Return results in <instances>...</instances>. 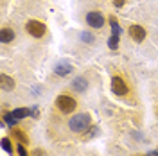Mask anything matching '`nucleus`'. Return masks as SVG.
<instances>
[{
  "mask_svg": "<svg viewBox=\"0 0 158 156\" xmlns=\"http://www.w3.org/2000/svg\"><path fill=\"white\" fill-rule=\"evenodd\" d=\"M92 124V117L88 113H77L69 120V127L74 133H85Z\"/></svg>",
  "mask_w": 158,
  "mask_h": 156,
  "instance_id": "f257e3e1",
  "label": "nucleus"
},
{
  "mask_svg": "<svg viewBox=\"0 0 158 156\" xmlns=\"http://www.w3.org/2000/svg\"><path fill=\"white\" fill-rule=\"evenodd\" d=\"M77 106V102H76V99L70 97V95H58L56 97V108H58L61 113H72L74 109Z\"/></svg>",
  "mask_w": 158,
  "mask_h": 156,
  "instance_id": "f03ea898",
  "label": "nucleus"
},
{
  "mask_svg": "<svg viewBox=\"0 0 158 156\" xmlns=\"http://www.w3.org/2000/svg\"><path fill=\"white\" fill-rule=\"evenodd\" d=\"M25 31L29 32L32 38H43L45 32H47V27H45V23H41L38 20H29L25 23Z\"/></svg>",
  "mask_w": 158,
  "mask_h": 156,
  "instance_id": "7ed1b4c3",
  "label": "nucleus"
},
{
  "mask_svg": "<svg viewBox=\"0 0 158 156\" xmlns=\"http://www.w3.org/2000/svg\"><path fill=\"white\" fill-rule=\"evenodd\" d=\"M111 92L115 93V95H126L128 93V84L124 83V79L115 76V77H111Z\"/></svg>",
  "mask_w": 158,
  "mask_h": 156,
  "instance_id": "20e7f679",
  "label": "nucleus"
},
{
  "mask_svg": "<svg viewBox=\"0 0 158 156\" xmlns=\"http://www.w3.org/2000/svg\"><path fill=\"white\" fill-rule=\"evenodd\" d=\"M86 23H88L90 27H94V29H101L104 25V16L99 11H90L88 14H86Z\"/></svg>",
  "mask_w": 158,
  "mask_h": 156,
  "instance_id": "39448f33",
  "label": "nucleus"
},
{
  "mask_svg": "<svg viewBox=\"0 0 158 156\" xmlns=\"http://www.w3.org/2000/svg\"><path fill=\"white\" fill-rule=\"evenodd\" d=\"M128 32H129V36H131V39L137 41V43H142L146 39V29L142 25H137V23L135 25H129Z\"/></svg>",
  "mask_w": 158,
  "mask_h": 156,
  "instance_id": "423d86ee",
  "label": "nucleus"
},
{
  "mask_svg": "<svg viewBox=\"0 0 158 156\" xmlns=\"http://www.w3.org/2000/svg\"><path fill=\"white\" fill-rule=\"evenodd\" d=\"M0 86H2L4 92H11V90H15L16 83H15V79L9 77L7 74H0Z\"/></svg>",
  "mask_w": 158,
  "mask_h": 156,
  "instance_id": "0eeeda50",
  "label": "nucleus"
},
{
  "mask_svg": "<svg viewBox=\"0 0 158 156\" xmlns=\"http://www.w3.org/2000/svg\"><path fill=\"white\" fill-rule=\"evenodd\" d=\"M54 72L58 76H67V74L72 72V65H70L69 61H59V63H56V67H54Z\"/></svg>",
  "mask_w": 158,
  "mask_h": 156,
  "instance_id": "6e6552de",
  "label": "nucleus"
},
{
  "mask_svg": "<svg viewBox=\"0 0 158 156\" xmlns=\"http://www.w3.org/2000/svg\"><path fill=\"white\" fill-rule=\"evenodd\" d=\"M15 39V31L9 29V27H4V29L0 31V41L2 43H11Z\"/></svg>",
  "mask_w": 158,
  "mask_h": 156,
  "instance_id": "1a4fd4ad",
  "label": "nucleus"
},
{
  "mask_svg": "<svg viewBox=\"0 0 158 156\" xmlns=\"http://www.w3.org/2000/svg\"><path fill=\"white\" fill-rule=\"evenodd\" d=\"M11 133H13V138H15L18 144H22V146L29 144V138H27V135H25L22 129H11Z\"/></svg>",
  "mask_w": 158,
  "mask_h": 156,
  "instance_id": "9d476101",
  "label": "nucleus"
},
{
  "mask_svg": "<svg viewBox=\"0 0 158 156\" xmlns=\"http://www.w3.org/2000/svg\"><path fill=\"white\" fill-rule=\"evenodd\" d=\"M72 86H74V90H77V92H85L86 86H88V81L85 77H77V79H74Z\"/></svg>",
  "mask_w": 158,
  "mask_h": 156,
  "instance_id": "9b49d317",
  "label": "nucleus"
},
{
  "mask_svg": "<svg viewBox=\"0 0 158 156\" xmlns=\"http://www.w3.org/2000/svg\"><path fill=\"white\" fill-rule=\"evenodd\" d=\"M11 113L16 118H23V117H27V115H31V109H27V108H16V109H13Z\"/></svg>",
  "mask_w": 158,
  "mask_h": 156,
  "instance_id": "f8f14e48",
  "label": "nucleus"
},
{
  "mask_svg": "<svg viewBox=\"0 0 158 156\" xmlns=\"http://www.w3.org/2000/svg\"><path fill=\"white\" fill-rule=\"evenodd\" d=\"M16 120H18V118L15 117V115H13V113H4V124H7V126H16Z\"/></svg>",
  "mask_w": 158,
  "mask_h": 156,
  "instance_id": "ddd939ff",
  "label": "nucleus"
},
{
  "mask_svg": "<svg viewBox=\"0 0 158 156\" xmlns=\"http://www.w3.org/2000/svg\"><path fill=\"white\" fill-rule=\"evenodd\" d=\"M2 147H4V151H6V153H9V154L13 156V146H11V140L7 137L2 138Z\"/></svg>",
  "mask_w": 158,
  "mask_h": 156,
  "instance_id": "4468645a",
  "label": "nucleus"
},
{
  "mask_svg": "<svg viewBox=\"0 0 158 156\" xmlns=\"http://www.w3.org/2000/svg\"><path fill=\"white\" fill-rule=\"evenodd\" d=\"M108 47L110 49H117L118 47V34H111V36H110V39H108Z\"/></svg>",
  "mask_w": 158,
  "mask_h": 156,
  "instance_id": "2eb2a0df",
  "label": "nucleus"
},
{
  "mask_svg": "<svg viewBox=\"0 0 158 156\" xmlns=\"http://www.w3.org/2000/svg\"><path fill=\"white\" fill-rule=\"evenodd\" d=\"M110 25H111V29H113V34H120V27H118L117 18H115V16L110 18Z\"/></svg>",
  "mask_w": 158,
  "mask_h": 156,
  "instance_id": "dca6fc26",
  "label": "nucleus"
},
{
  "mask_svg": "<svg viewBox=\"0 0 158 156\" xmlns=\"http://www.w3.org/2000/svg\"><path fill=\"white\" fill-rule=\"evenodd\" d=\"M81 39L83 41H86V43H94V34H90V32H81Z\"/></svg>",
  "mask_w": 158,
  "mask_h": 156,
  "instance_id": "f3484780",
  "label": "nucleus"
},
{
  "mask_svg": "<svg viewBox=\"0 0 158 156\" xmlns=\"http://www.w3.org/2000/svg\"><path fill=\"white\" fill-rule=\"evenodd\" d=\"M16 153H18V156H31L27 151H25V146H22V144H18V147H16Z\"/></svg>",
  "mask_w": 158,
  "mask_h": 156,
  "instance_id": "a211bd4d",
  "label": "nucleus"
},
{
  "mask_svg": "<svg viewBox=\"0 0 158 156\" xmlns=\"http://www.w3.org/2000/svg\"><path fill=\"white\" fill-rule=\"evenodd\" d=\"M113 4H115L117 7H122V6L126 4V0H113Z\"/></svg>",
  "mask_w": 158,
  "mask_h": 156,
  "instance_id": "6ab92c4d",
  "label": "nucleus"
},
{
  "mask_svg": "<svg viewBox=\"0 0 158 156\" xmlns=\"http://www.w3.org/2000/svg\"><path fill=\"white\" fill-rule=\"evenodd\" d=\"M34 156H45V153H41V151H34Z\"/></svg>",
  "mask_w": 158,
  "mask_h": 156,
  "instance_id": "aec40b11",
  "label": "nucleus"
}]
</instances>
